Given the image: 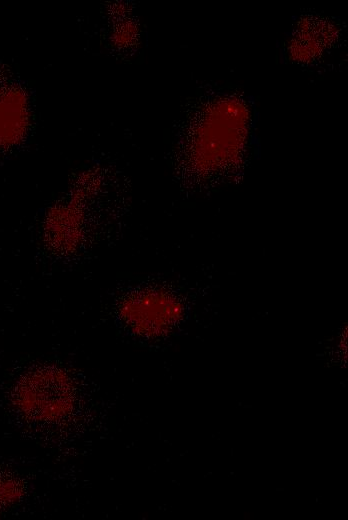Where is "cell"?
<instances>
[{
  "instance_id": "obj_3",
  "label": "cell",
  "mask_w": 348,
  "mask_h": 520,
  "mask_svg": "<svg viewBox=\"0 0 348 520\" xmlns=\"http://www.w3.org/2000/svg\"><path fill=\"white\" fill-rule=\"evenodd\" d=\"M21 489L13 480L0 475V509L20 498Z\"/></svg>"
},
{
  "instance_id": "obj_2",
  "label": "cell",
  "mask_w": 348,
  "mask_h": 520,
  "mask_svg": "<svg viewBox=\"0 0 348 520\" xmlns=\"http://www.w3.org/2000/svg\"><path fill=\"white\" fill-rule=\"evenodd\" d=\"M124 310L129 324L146 334L164 332L179 314V308L173 300L154 295L130 300Z\"/></svg>"
},
{
  "instance_id": "obj_1",
  "label": "cell",
  "mask_w": 348,
  "mask_h": 520,
  "mask_svg": "<svg viewBox=\"0 0 348 520\" xmlns=\"http://www.w3.org/2000/svg\"><path fill=\"white\" fill-rule=\"evenodd\" d=\"M15 398L22 412L36 420L53 421L71 410L73 389L59 372L39 371L20 383Z\"/></svg>"
}]
</instances>
